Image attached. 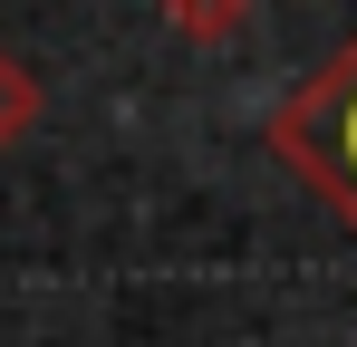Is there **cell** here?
I'll list each match as a JSON object with an SVG mask.
<instances>
[{"mask_svg": "<svg viewBox=\"0 0 357 347\" xmlns=\"http://www.w3.org/2000/svg\"><path fill=\"white\" fill-rule=\"evenodd\" d=\"M271 145H280V164L309 174V183L338 203V222L357 231V39L271 116Z\"/></svg>", "mask_w": 357, "mask_h": 347, "instance_id": "6da1fadb", "label": "cell"}, {"mask_svg": "<svg viewBox=\"0 0 357 347\" xmlns=\"http://www.w3.org/2000/svg\"><path fill=\"white\" fill-rule=\"evenodd\" d=\"M29 125H39V77H29V58L0 49V145H20Z\"/></svg>", "mask_w": 357, "mask_h": 347, "instance_id": "7a4b0ae2", "label": "cell"}]
</instances>
